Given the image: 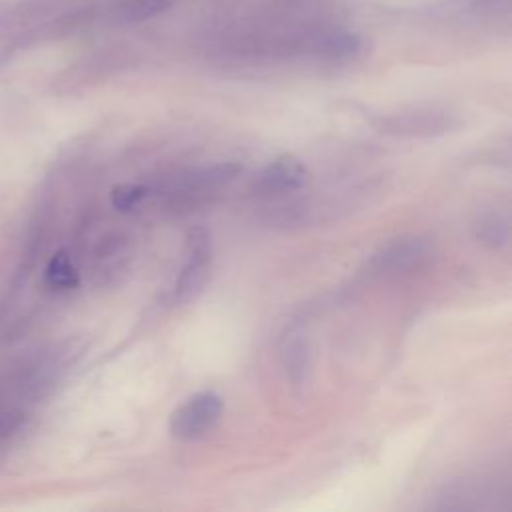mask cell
<instances>
[{
  "instance_id": "obj_1",
  "label": "cell",
  "mask_w": 512,
  "mask_h": 512,
  "mask_svg": "<svg viewBox=\"0 0 512 512\" xmlns=\"http://www.w3.org/2000/svg\"><path fill=\"white\" fill-rule=\"evenodd\" d=\"M224 410V400L214 390H202L186 398L168 420V432L178 442H196L214 430Z\"/></svg>"
},
{
  "instance_id": "obj_2",
  "label": "cell",
  "mask_w": 512,
  "mask_h": 512,
  "mask_svg": "<svg viewBox=\"0 0 512 512\" xmlns=\"http://www.w3.org/2000/svg\"><path fill=\"white\" fill-rule=\"evenodd\" d=\"M212 264V242L210 234L204 228H192L186 234L184 242V262L172 284V300L188 302L206 284Z\"/></svg>"
},
{
  "instance_id": "obj_3",
  "label": "cell",
  "mask_w": 512,
  "mask_h": 512,
  "mask_svg": "<svg viewBox=\"0 0 512 512\" xmlns=\"http://www.w3.org/2000/svg\"><path fill=\"white\" fill-rule=\"evenodd\" d=\"M310 180L306 164L294 154H280L270 160L256 178V188L264 194H286L304 188Z\"/></svg>"
},
{
  "instance_id": "obj_4",
  "label": "cell",
  "mask_w": 512,
  "mask_h": 512,
  "mask_svg": "<svg viewBox=\"0 0 512 512\" xmlns=\"http://www.w3.org/2000/svg\"><path fill=\"white\" fill-rule=\"evenodd\" d=\"M380 128L394 136L430 138L448 132L452 128V118L442 112H404L384 118Z\"/></svg>"
},
{
  "instance_id": "obj_5",
  "label": "cell",
  "mask_w": 512,
  "mask_h": 512,
  "mask_svg": "<svg viewBox=\"0 0 512 512\" xmlns=\"http://www.w3.org/2000/svg\"><path fill=\"white\" fill-rule=\"evenodd\" d=\"M430 252V246L420 238H402L382 248L372 264L378 272H402L418 266Z\"/></svg>"
},
{
  "instance_id": "obj_6",
  "label": "cell",
  "mask_w": 512,
  "mask_h": 512,
  "mask_svg": "<svg viewBox=\"0 0 512 512\" xmlns=\"http://www.w3.org/2000/svg\"><path fill=\"white\" fill-rule=\"evenodd\" d=\"M242 170L244 168L238 162H218V164L198 168V170H192L190 174H186L180 180V188H182V192H192V194L216 190V188L232 182L236 176H240Z\"/></svg>"
},
{
  "instance_id": "obj_7",
  "label": "cell",
  "mask_w": 512,
  "mask_h": 512,
  "mask_svg": "<svg viewBox=\"0 0 512 512\" xmlns=\"http://www.w3.org/2000/svg\"><path fill=\"white\" fill-rule=\"evenodd\" d=\"M474 238L486 248H504L510 240V218L500 208H486L478 212L474 224Z\"/></svg>"
},
{
  "instance_id": "obj_8",
  "label": "cell",
  "mask_w": 512,
  "mask_h": 512,
  "mask_svg": "<svg viewBox=\"0 0 512 512\" xmlns=\"http://www.w3.org/2000/svg\"><path fill=\"white\" fill-rule=\"evenodd\" d=\"M44 278H46L48 286H52L54 290H74L80 284V274H78L76 266L72 264L66 250H58L50 258Z\"/></svg>"
},
{
  "instance_id": "obj_9",
  "label": "cell",
  "mask_w": 512,
  "mask_h": 512,
  "mask_svg": "<svg viewBox=\"0 0 512 512\" xmlns=\"http://www.w3.org/2000/svg\"><path fill=\"white\" fill-rule=\"evenodd\" d=\"M284 366L294 384H302L310 370V350L306 340L292 338L284 348Z\"/></svg>"
},
{
  "instance_id": "obj_10",
  "label": "cell",
  "mask_w": 512,
  "mask_h": 512,
  "mask_svg": "<svg viewBox=\"0 0 512 512\" xmlns=\"http://www.w3.org/2000/svg\"><path fill=\"white\" fill-rule=\"evenodd\" d=\"M150 186L146 184H118L110 192V202L118 212H132L142 200L150 196Z\"/></svg>"
},
{
  "instance_id": "obj_11",
  "label": "cell",
  "mask_w": 512,
  "mask_h": 512,
  "mask_svg": "<svg viewBox=\"0 0 512 512\" xmlns=\"http://www.w3.org/2000/svg\"><path fill=\"white\" fill-rule=\"evenodd\" d=\"M172 0H128L126 4V14L132 20H146L164 8L170 6Z\"/></svg>"
}]
</instances>
